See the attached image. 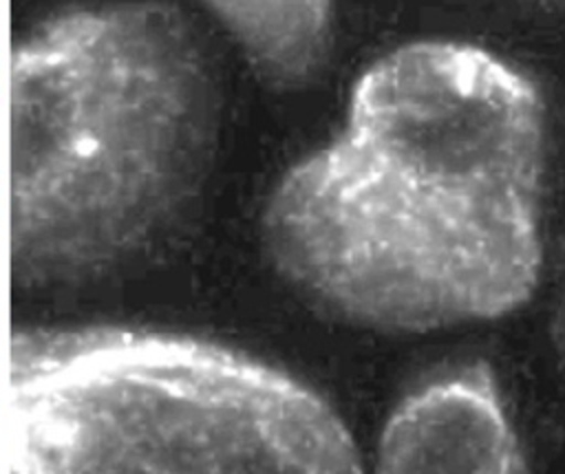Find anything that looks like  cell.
<instances>
[{
  "label": "cell",
  "mask_w": 565,
  "mask_h": 474,
  "mask_svg": "<svg viewBox=\"0 0 565 474\" xmlns=\"http://www.w3.org/2000/svg\"><path fill=\"white\" fill-rule=\"evenodd\" d=\"M545 106L463 42H411L355 82L340 132L278 181L276 267L309 300L384 331L499 317L539 278Z\"/></svg>",
  "instance_id": "obj_1"
},
{
  "label": "cell",
  "mask_w": 565,
  "mask_h": 474,
  "mask_svg": "<svg viewBox=\"0 0 565 474\" xmlns=\"http://www.w3.org/2000/svg\"><path fill=\"white\" fill-rule=\"evenodd\" d=\"M210 84L154 7L62 15L11 55L9 267L18 282L102 271L157 243L192 196Z\"/></svg>",
  "instance_id": "obj_2"
},
{
  "label": "cell",
  "mask_w": 565,
  "mask_h": 474,
  "mask_svg": "<svg viewBox=\"0 0 565 474\" xmlns=\"http://www.w3.org/2000/svg\"><path fill=\"white\" fill-rule=\"evenodd\" d=\"M7 474H364L338 412L243 351L121 326L20 331Z\"/></svg>",
  "instance_id": "obj_3"
},
{
  "label": "cell",
  "mask_w": 565,
  "mask_h": 474,
  "mask_svg": "<svg viewBox=\"0 0 565 474\" xmlns=\"http://www.w3.org/2000/svg\"><path fill=\"white\" fill-rule=\"evenodd\" d=\"M377 474H523L492 368L466 362L415 386L384 423Z\"/></svg>",
  "instance_id": "obj_4"
},
{
  "label": "cell",
  "mask_w": 565,
  "mask_h": 474,
  "mask_svg": "<svg viewBox=\"0 0 565 474\" xmlns=\"http://www.w3.org/2000/svg\"><path fill=\"white\" fill-rule=\"evenodd\" d=\"M234 31L258 68L280 84H298L320 66L333 0H205Z\"/></svg>",
  "instance_id": "obj_5"
}]
</instances>
